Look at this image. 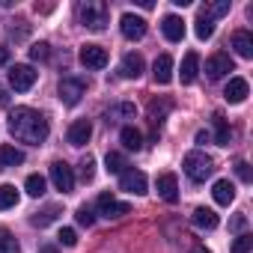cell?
I'll list each match as a JSON object with an SVG mask.
<instances>
[{
	"label": "cell",
	"mask_w": 253,
	"mask_h": 253,
	"mask_svg": "<svg viewBox=\"0 0 253 253\" xmlns=\"http://www.w3.org/2000/svg\"><path fill=\"white\" fill-rule=\"evenodd\" d=\"M119 140H122V146L128 149V152H137V149H143V134L134 128V125H125V128H122V134H119Z\"/></svg>",
	"instance_id": "21"
},
{
	"label": "cell",
	"mask_w": 253,
	"mask_h": 253,
	"mask_svg": "<svg viewBox=\"0 0 253 253\" xmlns=\"http://www.w3.org/2000/svg\"><path fill=\"white\" fill-rule=\"evenodd\" d=\"M194 223H197L200 229H217L220 217H217V214H214L211 209H203V206H200V209L194 211Z\"/></svg>",
	"instance_id": "24"
},
{
	"label": "cell",
	"mask_w": 253,
	"mask_h": 253,
	"mask_svg": "<svg viewBox=\"0 0 253 253\" xmlns=\"http://www.w3.org/2000/svg\"><path fill=\"white\" fill-rule=\"evenodd\" d=\"M191 253H206V250H191Z\"/></svg>",
	"instance_id": "42"
},
{
	"label": "cell",
	"mask_w": 253,
	"mask_h": 253,
	"mask_svg": "<svg viewBox=\"0 0 253 253\" xmlns=\"http://www.w3.org/2000/svg\"><path fill=\"white\" fill-rule=\"evenodd\" d=\"M81 63L86 69H104L107 66V51L101 45H81Z\"/></svg>",
	"instance_id": "11"
},
{
	"label": "cell",
	"mask_w": 253,
	"mask_h": 253,
	"mask_svg": "<svg viewBox=\"0 0 253 253\" xmlns=\"http://www.w3.org/2000/svg\"><path fill=\"white\" fill-rule=\"evenodd\" d=\"M226 12H229V0H217V3H206V6L200 9V18H209V21H214V18L226 15Z\"/></svg>",
	"instance_id": "25"
},
{
	"label": "cell",
	"mask_w": 253,
	"mask_h": 253,
	"mask_svg": "<svg viewBox=\"0 0 253 253\" xmlns=\"http://www.w3.org/2000/svg\"><path fill=\"white\" fill-rule=\"evenodd\" d=\"M244 223H247V217H244V214L232 217V229H244Z\"/></svg>",
	"instance_id": "39"
},
{
	"label": "cell",
	"mask_w": 253,
	"mask_h": 253,
	"mask_svg": "<svg viewBox=\"0 0 253 253\" xmlns=\"http://www.w3.org/2000/svg\"><path fill=\"white\" fill-rule=\"evenodd\" d=\"M15 206H18V191H15V185H0V211L15 209Z\"/></svg>",
	"instance_id": "26"
},
{
	"label": "cell",
	"mask_w": 253,
	"mask_h": 253,
	"mask_svg": "<svg viewBox=\"0 0 253 253\" xmlns=\"http://www.w3.org/2000/svg\"><path fill=\"white\" fill-rule=\"evenodd\" d=\"M211 36H214V21H209V18H197V39L206 42V39H211Z\"/></svg>",
	"instance_id": "32"
},
{
	"label": "cell",
	"mask_w": 253,
	"mask_h": 253,
	"mask_svg": "<svg viewBox=\"0 0 253 253\" xmlns=\"http://www.w3.org/2000/svg\"><path fill=\"white\" fill-rule=\"evenodd\" d=\"M155 188H158V197L161 200H167V203H176L179 200V179L173 173H161L158 182H155Z\"/></svg>",
	"instance_id": "12"
},
{
	"label": "cell",
	"mask_w": 253,
	"mask_h": 253,
	"mask_svg": "<svg viewBox=\"0 0 253 253\" xmlns=\"http://www.w3.org/2000/svg\"><path fill=\"white\" fill-rule=\"evenodd\" d=\"M6 101H9V98H6V89H3V86H0V107H3Z\"/></svg>",
	"instance_id": "41"
},
{
	"label": "cell",
	"mask_w": 253,
	"mask_h": 253,
	"mask_svg": "<svg viewBox=\"0 0 253 253\" xmlns=\"http://www.w3.org/2000/svg\"><path fill=\"white\" fill-rule=\"evenodd\" d=\"M6 63H9V48L0 45V66H6Z\"/></svg>",
	"instance_id": "40"
},
{
	"label": "cell",
	"mask_w": 253,
	"mask_h": 253,
	"mask_svg": "<svg viewBox=\"0 0 253 253\" xmlns=\"http://www.w3.org/2000/svg\"><path fill=\"white\" fill-rule=\"evenodd\" d=\"M57 238H60V244H66V247H75V244H78V232H75L72 226H63Z\"/></svg>",
	"instance_id": "36"
},
{
	"label": "cell",
	"mask_w": 253,
	"mask_h": 253,
	"mask_svg": "<svg viewBox=\"0 0 253 253\" xmlns=\"http://www.w3.org/2000/svg\"><path fill=\"white\" fill-rule=\"evenodd\" d=\"M119 30H122V36H125V39L137 42V39H143V36H146V21H143L140 15L125 12V15L119 18Z\"/></svg>",
	"instance_id": "10"
},
{
	"label": "cell",
	"mask_w": 253,
	"mask_h": 253,
	"mask_svg": "<svg viewBox=\"0 0 253 253\" xmlns=\"http://www.w3.org/2000/svg\"><path fill=\"white\" fill-rule=\"evenodd\" d=\"M211 197H214L217 206H229V203L235 200V185H232L229 179H217L214 188H211Z\"/></svg>",
	"instance_id": "16"
},
{
	"label": "cell",
	"mask_w": 253,
	"mask_h": 253,
	"mask_svg": "<svg viewBox=\"0 0 253 253\" xmlns=\"http://www.w3.org/2000/svg\"><path fill=\"white\" fill-rule=\"evenodd\" d=\"M51 182H54L57 191L72 194V191H75V170H72L66 161H54V164H51Z\"/></svg>",
	"instance_id": "7"
},
{
	"label": "cell",
	"mask_w": 253,
	"mask_h": 253,
	"mask_svg": "<svg viewBox=\"0 0 253 253\" xmlns=\"http://www.w3.org/2000/svg\"><path fill=\"white\" fill-rule=\"evenodd\" d=\"M30 57H33L36 63H45V60L51 57V45H48V42H36V45L30 48Z\"/></svg>",
	"instance_id": "34"
},
{
	"label": "cell",
	"mask_w": 253,
	"mask_h": 253,
	"mask_svg": "<svg viewBox=\"0 0 253 253\" xmlns=\"http://www.w3.org/2000/svg\"><path fill=\"white\" fill-rule=\"evenodd\" d=\"M146 176L140 173V170H134V167H128L122 176H119V188L125 191V194H137V197H143L146 194Z\"/></svg>",
	"instance_id": "9"
},
{
	"label": "cell",
	"mask_w": 253,
	"mask_h": 253,
	"mask_svg": "<svg viewBox=\"0 0 253 253\" xmlns=\"http://www.w3.org/2000/svg\"><path fill=\"white\" fill-rule=\"evenodd\" d=\"M57 214H60V209H57V206H48L45 211L33 214V226H48V223H51V220H54Z\"/></svg>",
	"instance_id": "33"
},
{
	"label": "cell",
	"mask_w": 253,
	"mask_h": 253,
	"mask_svg": "<svg viewBox=\"0 0 253 253\" xmlns=\"http://www.w3.org/2000/svg\"><path fill=\"white\" fill-rule=\"evenodd\" d=\"M182 167H185V176H188L191 182H206V179L214 173V161H211L206 152H200V149L188 152L185 161H182Z\"/></svg>",
	"instance_id": "2"
},
{
	"label": "cell",
	"mask_w": 253,
	"mask_h": 253,
	"mask_svg": "<svg viewBox=\"0 0 253 253\" xmlns=\"http://www.w3.org/2000/svg\"><path fill=\"white\" fill-rule=\"evenodd\" d=\"M167 110H170V101H152L149 104V119H152V125H161L164 122V116H167Z\"/></svg>",
	"instance_id": "30"
},
{
	"label": "cell",
	"mask_w": 253,
	"mask_h": 253,
	"mask_svg": "<svg viewBox=\"0 0 253 253\" xmlns=\"http://www.w3.org/2000/svg\"><path fill=\"white\" fill-rule=\"evenodd\" d=\"M229 72H235V63H232V57H229L226 51H217V54H211V57L206 60V75H209L211 81H220V78L229 75Z\"/></svg>",
	"instance_id": "5"
},
{
	"label": "cell",
	"mask_w": 253,
	"mask_h": 253,
	"mask_svg": "<svg viewBox=\"0 0 253 253\" xmlns=\"http://www.w3.org/2000/svg\"><path fill=\"white\" fill-rule=\"evenodd\" d=\"M78 223H81V226H92V223H95V214H92L89 206H81V209H78Z\"/></svg>",
	"instance_id": "37"
},
{
	"label": "cell",
	"mask_w": 253,
	"mask_h": 253,
	"mask_svg": "<svg viewBox=\"0 0 253 253\" xmlns=\"http://www.w3.org/2000/svg\"><path fill=\"white\" fill-rule=\"evenodd\" d=\"M250 250H253V235L250 232H241L229 247V253H250Z\"/></svg>",
	"instance_id": "31"
},
{
	"label": "cell",
	"mask_w": 253,
	"mask_h": 253,
	"mask_svg": "<svg viewBox=\"0 0 253 253\" xmlns=\"http://www.w3.org/2000/svg\"><path fill=\"white\" fill-rule=\"evenodd\" d=\"M95 209H98V214H101V217H107V220L122 217V214H128V211H131V206H128V203H119L113 194H101V197L95 200Z\"/></svg>",
	"instance_id": "8"
},
{
	"label": "cell",
	"mask_w": 253,
	"mask_h": 253,
	"mask_svg": "<svg viewBox=\"0 0 253 253\" xmlns=\"http://www.w3.org/2000/svg\"><path fill=\"white\" fill-rule=\"evenodd\" d=\"M211 122H214V140H217V146H229V140H232V128H229V122L223 119V113H214Z\"/></svg>",
	"instance_id": "22"
},
{
	"label": "cell",
	"mask_w": 253,
	"mask_h": 253,
	"mask_svg": "<svg viewBox=\"0 0 253 253\" xmlns=\"http://www.w3.org/2000/svg\"><path fill=\"white\" fill-rule=\"evenodd\" d=\"M33 84H36V72H33V66H27V63H15V66L9 69V86H12L15 92H27Z\"/></svg>",
	"instance_id": "4"
},
{
	"label": "cell",
	"mask_w": 253,
	"mask_h": 253,
	"mask_svg": "<svg viewBox=\"0 0 253 253\" xmlns=\"http://www.w3.org/2000/svg\"><path fill=\"white\" fill-rule=\"evenodd\" d=\"M197 69H200V54L197 51H188L185 60H182V72H179L182 84H194L197 81Z\"/></svg>",
	"instance_id": "18"
},
{
	"label": "cell",
	"mask_w": 253,
	"mask_h": 253,
	"mask_svg": "<svg viewBox=\"0 0 253 253\" xmlns=\"http://www.w3.org/2000/svg\"><path fill=\"white\" fill-rule=\"evenodd\" d=\"M92 137V122L89 119H78L72 128H69V143L72 146H86Z\"/></svg>",
	"instance_id": "14"
},
{
	"label": "cell",
	"mask_w": 253,
	"mask_h": 253,
	"mask_svg": "<svg viewBox=\"0 0 253 253\" xmlns=\"http://www.w3.org/2000/svg\"><path fill=\"white\" fill-rule=\"evenodd\" d=\"M78 15H81V24L84 27L104 30V24H107V3H104V0H86V3H81Z\"/></svg>",
	"instance_id": "3"
},
{
	"label": "cell",
	"mask_w": 253,
	"mask_h": 253,
	"mask_svg": "<svg viewBox=\"0 0 253 253\" xmlns=\"http://www.w3.org/2000/svg\"><path fill=\"white\" fill-rule=\"evenodd\" d=\"M84 89H86V84H84L81 78H63V81H60V86H57V92H60V101H63L66 107H75V104L81 101Z\"/></svg>",
	"instance_id": "6"
},
{
	"label": "cell",
	"mask_w": 253,
	"mask_h": 253,
	"mask_svg": "<svg viewBox=\"0 0 253 253\" xmlns=\"http://www.w3.org/2000/svg\"><path fill=\"white\" fill-rule=\"evenodd\" d=\"M247 95H250L247 81H244V78H229V84H226V89H223V98H226L229 104H241Z\"/></svg>",
	"instance_id": "13"
},
{
	"label": "cell",
	"mask_w": 253,
	"mask_h": 253,
	"mask_svg": "<svg viewBox=\"0 0 253 253\" xmlns=\"http://www.w3.org/2000/svg\"><path fill=\"white\" fill-rule=\"evenodd\" d=\"M119 72H122V78H140L143 75V57L140 54H125Z\"/></svg>",
	"instance_id": "20"
},
{
	"label": "cell",
	"mask_w": 253,
	"mask_h": 253,
	"mask_svg": "<svg viewBox=\"0 0 253 253\" xmlns=\"http://www.w3.org/2000/svg\"><path fill=\"white\" fill-rule=\"evenodd\" d=\"M81 176H84V182H92V176H95V158L92 155H86L81 161Z\"/></svg>",
	"instance_id": "35"
},
{
	"label": "cell",
	"mask_w": 253,
	"mask_h": 253,
	"mask_svg": "<svg viewBox=\"0 0 253 253\" xmlns=\"http://www.w3.org/2000/svg\"><path fill=\"white\" fill-rule=\"evenodd\" d=\"M152 75H155L158 84H170L173 81V57L170 54H161L155 60V66H152Z\"/></svg>",
	"instance_id": "19"
},
{
	"label": "cell",
	"mask_w": 253,
	"mask_h": 253,
	"mask_svg": "<svg viewBox=\"0 0 253 253\" xmlns=\"http://www.w3.org/2000/svg\"><path fill=\"white\" fill-rule=\"evenodd\" d=\"M104 164H107V173H116V176H122L125 170H128V164H125V158L119 152H107Z\"/></svg>",
	"instance_id": "28"
},
{
	"label": "cell",
	"mask_w": 253,
	"mask_h": 253,
	"mask_svg": "<svg viewBox=\"0 0 253 253\" xmlns=\"http://www.w3.org/2000/svg\"><path fill=\"white\" fill-rule=\"evenodd\" d=\"M0 253H21V244L9 229H0Z\"/></svg>",
	"instance_id": "27"
},
{
	"label": "cell",
	"mask_w": 253,
	"mask_h": 253,
	"mask_svg": "<svg viewBox=\"0 0 253 253\" xmlns=\"http://www.w3.org/2000/svg\"><path fill=\"white\" fill-rule=\"evenodd\" d=\"M9 131H12V137L15 140H21V143H30V146H39V143H45L48 140V119L39 113V110H33V107H15V110H9Z\"/></svg>",
	"instance_id": "1"
},
{
	"label": "cell",
	"mask_w": 253,
	"mask_h": 253,
	"mask_svg": "<svg viewBox=\"0 0 253 253\" xmlns=\"http://www.w3.org/2000/svg\"><path fill=\"white\" fill-rule=\"evenodd\" d=\"M232 48H235L238 57L250 60V57H253V36H250L247 30H235V33H232Z\"/></svg>",
	"instance_id": "17"
},
{
	"label": "cell",
	"mask_w": 253,
	"mask_h": 253,
	"mask_svg": "<svg viewBox=\"0 0 253 253\" xmlns=\"http://www.w3.org/2000/svg\"><path fill=\"white\" fill-rule=\"evenodd\" d=\"M18 164H24V152L21 149H15V146H0V170H6V167H18Z\"/></svg>",
	"instance_id": "23"
},
{
	"label": "cell",
	"mask_w": 253,
	"mask_h": 253,
	"mask_svg": "<svg viewBox=\"0 0 253 253\" xmlns=\"http://www.w3.org/2000/svg\"><path fill=\"white\" fill-rule=\"evenodd\" d=\"M235 173H238V179H241V182H250V179H253V173H250V164H247V161H238V164H235Z\"/></svg>",
	"instance_id": "38"
},
{
	"label": "cell",
	"mask_w": 253,
	"mask_h": 253,
	"mask_svg": "<svg viewBox=\"0 0 253 253\" xmlns=\"http://www.w3.org/2000/svg\"><path fill=\"white\" fill-rule=\"evenodd\" d=\"M24 188H27L30 197H42V194H45V179H42L39 173H30L27 182H24Z\"/></svg>",
	"instance_id": "29"
},
{
	"label": "cell",
	"mask_w": 253,
	"mask_h": 253,
	"mask_svg": "<svg viewBox=\"0 0 253 253\" xmlns=\"http://www.w3.org/2000/svg\"><path fill=\"white\" fill-rule=\"evenodd\" d=\"M161 30H164V36H167V42H182V39H185V21H182L179 15H167V18L161 21Z\"/></svg>",
	"instance_id": "15"
}]
</instances>
